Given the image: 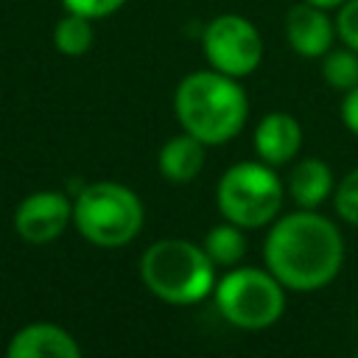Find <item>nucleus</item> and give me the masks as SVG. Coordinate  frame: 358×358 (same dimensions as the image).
I'll return each mask as SVG.
<instances>
[{
  "label": "nucleus",
  "instance_id": "nucleus-1",
  "mask_svg": "<svg viewBox=\"0 0 358 358\" xmlns=\"http://www.w3.org/2000/svg\"><path fill=\"white\" fill-rule=\"evenodd\" d=\"M266 268L291 291H316L327 285L344 260L338 227L316 210H296L271 221L263 246Z\"/></svg>",
  "mask_w": 358,
  "mask_h": 358
},
{
  "label": "nucleus",
  "instance_id": "nucleus-2",
  "mask_svg": "<svg viewBox=\"0 0 358 358\" xmlns=\"http://www.w3.org/2000/svg\"><path fill=\"white\" fill-rule=\"evenodd\" d=\"M173 109L182 131L199 137L204 145H221L243 129L249 101L238 78L210 67L179 81Z\"/></svg>",
  "mask_w": 358,
  "mask_h": 358
},
{
  "label": "nucleus",
  "instance_id": "nucleus-3",
  "mask_svg": "<svg viewBox=\"0 0 358 358\" xmlns=\"http://www.w3.org/2000/svg\"><path fill=\"white\" fill-rule=\"evenodd\" d=\"M140 280L168 305H196L215 288V263L199 243L162 238L143 252Z\"/></svg>",
  "mask_w": 358,
  "mask_h": 358
},
{
  "label": "nucleus",
  "instance_id": "nucleus-4",
  "mask_svg": "<svg viewBox=\"0 0 358 358\" xmlns=\"http://www.w3.org/2000/svg\"><path fill=\"white\" fill-rule=\"evenodd\" d=\"M73 224L95 246H126L143 227V204L126 185L92 182L73 199Z\"/></svg>",
  "mask_w": 358,
  "mask_h": 358
},
{
  "label": "nucleus",
  "instance_id": "nucleus-5",
  "mask_svg": "<svg viewBox=\"0 0 358 358\" xmlns=\"http://www.w3.org/2000/svg\"><path fill=\"white\" fill-rule=\"evenodd\" d=\"M282 182L271 165L260 162H235L218 179L215 201L224 221H232L243 229H257L277 221L282 207Z\"/></svg>",
  "mask_w": 358,
  "mask_h": 358
},
{
  "label": "nucleus",
  "instance_id": "nucleus-6",
  "mask_svg": "<svg viewBox=\"0 0 358 358\" xmlns=\"http://www.w3.org/2000/svg\"><path fill=\"white\" fill-rule=\"evenodd\" d=\"M213 296L218 313L241 330L271 327L285 310V285L268 268H232L215 282Z\"/></svg>",
  "mask_w": 358,
  "mask_h": 358
},
{
  "label": "nucleus",
  "instance_id": "nucleus-7",
  "mask_svg": "<svg viewBox=\"0 0 358 358\" xmlns=\"http://www.w3.org/2000/svg\"><path fill=\"white\" fill-rule=\"evenodd\" d=\"M201 50L213 70L232 78H243L257 70L263 59V39L246 17L218 14L204 25Z\"/></svg>",
  "mask_w": 358,
  "mask_h": 358
},
{
  "label": "nucleus",
  "instance_id": "nucleus-8",
  "mask_svg": "<svg viewBox=\"0 0 358 358\" xmlns=\"http://www.w3.org/2000/svg\"><path fill=\"white\" fill-rule=\"evenodd\" d=\"M73 224V199L56 190H36L14 210V229L22 241L42 246L56 241Z\"/></svg>",
  "mask_w": 358,
  "mask_h": 358
},
{
  "label": "nucleus",
  "instance_id": "nucleus-9",
  "mask_svg": "<svg viewBox=\"0 0 358 358\" xmlns=\"http://www.w3.org/2000/svg\"><path fill=\"white\" fill-rule=\"evenodd\" d=\"M285 36L294 53L305 59H319L333 48L336 39V22L327 17V8L310 6L299 0L285 14Z\"/></svg>",
  "mask_w": 358,
  "mask_h": 358
},
{
  "label": "nucleus",
  "instance_id": "nucleus-10",
  "mask_svg": "<svg viewBox=\"0 0 358 358\" xmlns=\"http://www.w3.org/2000/svg\"><path fill=\"white\" fill-rule=\"evenodd\" d=\"M6 358H81V350L64 327L53 322H34L11 336Z\"/></svg>",
  "mask_w": 358,
  "mask_h": 358
},
{
  "label": "nucleus",
  "instance_id": "nucleus-11",
  "mask_svg": "<svg viewBox=\"0 0 358 358\" xmlns=\"http://www.w3.org/2000/svg\"><path fill=\"white\" fill-rule=\"evenodd\" d=\"M252 143L266 165H285L302 148V126L288 112H268L260 117Z\"/></svg>",
  "mask_w": 358,
  "mask_h": 358
},
{
  "label": "nucleus",
  "instance_id": "nucleus-12",
  "mask_svg": "<svg viewBox=\"0 0 358 358\" xmlns=\"http://www.w3.org/2000/svg\"><path fill=\"white\" fill-rule=\"evenodd\" d=\"M204 143L187 131L171 137L159 154H157V168H159V176L173 182V185H185V182H193L201 168H204Z\"/></svg>",
  "mask_w": 358,
  "mask_h": 358
},
{
  "label": "nucleus",
  "instance_id": "nucleus-13",
  "mask_svg": "<svg viewBox=\"0 0 358 358\" xmlns=\"http://www.w3.org/2000/svg\"><path fill=\"white\" fill-rule=\"evenodd\" d=\"M333 190V171L322 159H299L288 173V193L299 210H316Z\"/></svg>",
  "mask_w": 358,
  "mask_h": 358
},
{
  "label": "nucleus",
  "instance_id": "nucleus-14",
  "mask_svg": "<svg viewBox=\"0 0 358 358\" xmlns=\"http://www.w3.org/2000/svg\"><path fill=\"white\" fill-rule=\"evenodd\" d=\"M201 246H204L207 257H210L215 266L229 268V266H235V263L243 257V252H246L243 227H238V224H232V221L218 224V227H213V229L204 235V243H201Z\"/></svg>",
  "mask_w": 358,
  "mask_h": 358
},
{
  "label": "nucleus",
  "instance_id": "nucleus-15",
  "mask_svg": "<svg viewBox=\"0 0 358 358\" xmlns=\"http://www.w3.org/2000/svg\"><path fill=\"white\" fill-rule=\"evenodd\" d=\"M92 20L67 11L53 28V45L64 56H84L92 48Z\"/></svg>",
  "mask_w": 358,
  "mask_h": 358
},
{
  "label": "nucleus",
  "instance_id": "nucleus-16",
  "mask_svg": "<svg viewBox=\"0 0 358 358\" xmlns=\"http://www.w3.org/2000/svg\"><path fill=\"white\" fill-rule=\"evenodd\" d=\"M322 78L341 92H350L358 87V53L352 48H338L327 50L322 56Z\"/></svg>",
  "mask_w": 358,
  "mask_h": 358
},
{
  "label": "nucleus",
  "instance_id": "nucleus-17",
  "mask_svg": "<svg viewBox=\"0 0 358 358\" xmlns=\"http://www.w3.org/2000/svg\"><path fill=\"white\" fill-rule=\"evenodd\" d=\"M333 204H336V213L341 215V221L358 227V168L350 171V173L338 182V187H336V201H333Z\"/></svg>",
  "mask_w": 358,
  "mask_h": 358
},
{
  "label": "nucleus",
  "instance_id": "nucleus-18",
  "mask_svg": "<svg viewBox=\"0 0 358 358\" xmlns=\"http://www.w3.org/2000/svg\"><path fill=\"white\" fill-rule=\"evenodd\" d=\"M336 36L358 53V0H344L336 14Z\"/></svg>",
  "mask_w": 358,
  "mask_h": 358
},
{
  "label": "nucleus",
  "instance_id": "nucleus-19",
  "mask_svg": "<svg viewBox=\"0 0 358 358\" xmlns=\"http://www.w3.org/2000/svg\"><path fill=\"white\" fill-rule=\"evenodd\" d=\"M126 0H62L64 11H73V14H81V17H90V20H103V17H112L115 11H120Z\"/></svg>",
  "mask_w": 358,
  "mask_h": 358
},
{
  "label": "nucleus",
  "instance_id": "nucleus-20",
  "mask_svg": "<svg viewBox=\"0 0 358 358\" xmlns=\"http://www.w3.org/2000/svg\"><path fill=\"white\" fill-rule=\"evenodd\" d=\"M341 120H344V126H347L352 134H358V87L350 90V92H344V101H341Z\"/></svg>",
  "mask_w": 358,
  "mask_h": 358
},
{
  "label": "nucleus",
  "instance_id": "nucleus-21",
  "mask_svg": "<svg viewBox=\"0 0 358 358\" xmlns=\"http://www.w3.org/2000/svg\"><path fill=\"white\" fill-rule=\"evenodd\" d=\"M305 3H310V6H319V8H338L344 0H305Z\"/></svg>",
  "mask_w": 358,
  "mask_h": 358
},
{
  "label": "nucleus",
  "instance_id": "nucleus-22",
  "mask_svg": "<svg viewBox=\"0 0 358 358\" xmlns=\"http://www.w3.org/2000/svg\"><path fill=\"white\" fill-rule=\"evenodd\" d=\"M355 358H358V355H355Z\"/></svg>",
  "mask_w": 358,
  "mask_h": 358
}]
</instances>
